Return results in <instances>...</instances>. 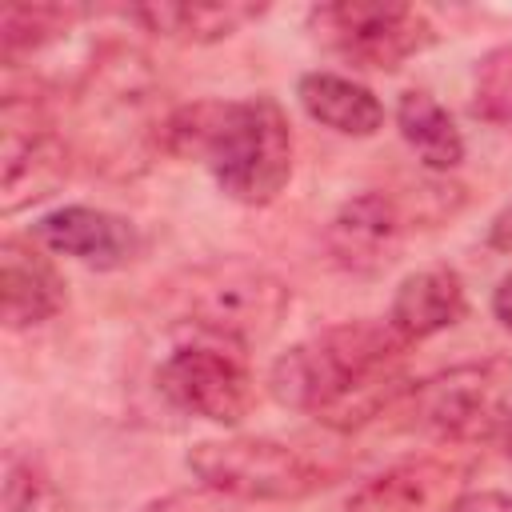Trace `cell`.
Masks as SVG:
<instances>
[{
    "label": "cell",
    "instance_id": "cell-16",
    "mask_svg": "<svg viewBox=\"0 0 512 512\" xmlns=\"http://www.w3.org/2000/svg\"><path fill=\"white\" fill-rule=\"evenodd\" d=\"M264 8L260 4H240V0H216V4H140L128 8L132 20H140L148 32L180 40V44H212L232 32H240L248 20H256Z\"/></svg>",
    "mask_w": 512,
    "mask_h": 512
},
{
    "label": "cell",
    "instance_id": "cell-9",
    "mask_svg": "<svg viewBox=\"0 0 512 512\" xmlns=\"http://www.w3.org/2000/svg\"><path fill=\"white\" fill-rule=\"evenodd\" d=\"M160 392L212 424H240L252 408V376L236 352L216 344H180L156 372Z\"/></svg>",
    "mask_w": 512,
    "mask_h": 512
},
{
    "label": "cell",
    "instance_id": "cell-13",
    "mask_svg": "<svg viewBox=\"0 0 512 512\" xmlns=\"http://www.w3.org/2000/svg\"><path fill=\"white\" fill-rule=\"evenodd\" d=\"M464 312H468V292H464L460 272L448 264H428L400 280L392 308H388V324L404 344H420L460 324Z\"/></svg>",
    "mask_w": 512,
    "mask_h": 512
},
{
    "label": "cell",
    "instance_id": "cell-20",
    "mask_svg": "<svg viewBox=\"0 0 512 512\" xmlns=\"http://www.w3.org/2000/svg\"><path fill=\"white\" fill-rule=\"evenodd\" d=\"M452 512H512V492H464Z\"/></svg>",
    "mask_w": 512,
    "mask_h": 512
},
{
    "label": "cell",
    "instance_id": "cell-5",
    "mask_svg": "<svg viewBox=\"0 0 512 512\" xmlns=\"http://www.w3.org/2000/svg\"><path fill=\"white\" fill-rule=\"evenodd\" d=\"M508 396H512V360L484 356L412 384L404 400L412 408V424L424 428L428 436L452 444H480L492 440L512 420Z\"/></svg>",
    "mask_w": 512,
    "mask_h": 512
},
{
    "label": "cell",
    "instance_id": "cell-17",
    "mask_svg": "<svg viewBox=\"0 0 512 512\" xmlns=\"http://www.w3.org/2000/svg\"><path fill=\"white\" fill-rule=\"evenodd\" d=\"M396 124H400V136L408 140V148L420 156L424 168L448 172L464 160V136H460L456 120L428 92H416V88L404 92L400 104H396Z\"/></svg>",
    "mask_w": 512,
    "mask_h": 512
},
{
    "label": "cell",
    "instance_id": "cell-10",
    "mask_svg": "<svg viewBox=\"0 0 512 512\" xmlns=\"http://www.w3.org/2000/svg\"><path fill=\"white\" fill-rule=\"evenodd\" d=\"M404 212L384 192H360L336 208L324 228L328 256L348 272H380L396 260L404 244Z\"/></svg>",
    "mask_w": 512,
    "mask_h": 512
},
{
    "label": "cell",
    "instance_id": "cell-21",
    "mask_svg": "<svg viewBox=\"0 0 512 512\" xmlns=\"http://www.w3.org/2000/svg\"><path fill=\"white\" fill-rule=\"evenodd\" d=\"M148 512H220V504H212L208 496H192V492H184V496H168V500L152 504Z\"/></svg>",
    "mask_w": 512,
    "mask_h": 512
},
{
    "label": "cell",
    "instance_id": "cell-22",
    "mask_svg": "<svg viewBox=\"0 0 512 512\" xmlns=\"http://www.w3.org/2000/svg\"><path fill=\"white\" fill-rule=\"evenodd\" d=\"M488 244H492L496 252H508V256H512V204L500 208L496 220L488 224Z\"/></svg>",
    "mask_w": 512,
    "mask_h": 512
},
{
    "label": "cell",
    "instance_id": "cell-7",
    "mask_svg": "<svg viewBox=\"0 0 512 512\" xmlns=\"http://www.w3.org/2000/svg\"><path fill=\"white\" fill-rule=\"evenodd\" d=\"M316 40H324L332 52L360 68L392 72L416 52H424L436 40L432 20L420 8L408 4H364V0H340L320 4L308 16Z\"/></svg>",
    "mask_w": 512,
    "mask_h": 512
},
{
    "label": "cell",
    "instance_id": "cell-4",
    "mask_svg": "<svg viewBox=\"0 0 512 512\" xmlns=\"http://www.w3.org/2000/svg\"><path fill=\"white\" fill-rule=\"evenodd\" d=\"M92 92L84 96V136L92 140V156L100 168L124 176L148 164L152 148H164V120L152 116V80L132 52L100 60L88 76Z\"/></svg>",
    "mask_w": 512,
    "mask_h": 512
},
{
    "label": "cell",
    "instance_id": "cell-15",
    "mask_svg": "<svg viewBox=\"0 0 512 512\" xmlns=\"http://www.w3.org/2000/svg\"><path fill=\"white\" fill-rule=\"evenodd\" d=\"M304 112L340 136H376L384 128V104L372 88L340 72H304L296 84Z\"/></svg>",
    "mask_w": 512,
    "mask_h": 512
},
{
    "label": "cell",
    "instance_id": "cell-18",
    "mask_svg": "<svg viewBox=\"0 0 512 512\" xmlns=\"http://www.w3.org/2000/svg\"><path fill=\"white\" fill-rule=\"evenodd\" d=\"M84 12L68 4H4L0 12V52L4 64H20L24 56L60 40Z\"/></svg>",
    "mask_w": 512,
    "mask_h": 512
},
{
    "label": "cell",
    "instance_id": "cell-3",
    "mask_svg": "<svg viewBox=\"0 0 512 512\" xmlns=\"http://www.w3.org/2000/svg\"><path fill=\"white\" fill-rule=\"evenodd\" d=\"M176 300H180V312L200 332L220 336L236 348L268 340L292 308L288 284L240 256H224L184 272Z\"/></svg>",
    "mask_w": 512,
    "mask_h": 512
},
{
    "label": "cell",
    "instance_id": "cell-6",
    "mask_svg": "<svg viewBox=\"0 0 512 512\" xmlns=\"http://www.w3.org/2000/svg\"><path fill=\"white\" fill-rule=\"evenodd\" d=\"M188 472L220 496L232 500H304L324 488V472L296 448L264 436H224L200 440L188 452Z\"/></svg>",
    "mask_w": 512,
    "mask_h": 512
},
{
    "label": "cell",
    "instance_id": "cell-19",
    "mask_svg": "<svg viewBox=\"0 0 512 512\" xmlns=\"http://www.w3.org/2000/svg\"><path fill=\"white\" fill-rule=\"evenodd\" d=\"M472 112L488 124H512V44H500L476 60Z\"/></svg>",
    "mask_w": 512,
    "mask_h": 512
},
{
    "label": "cell",
    "instance_id": "cell-12",
    "mask_svg": "<svg viewBox=\"0 0 512 512\" xmlns=\"http://www.w3.org/2000/svg\"><path fill=\"white\" fill-rule=\"evenodd\" d=\"M464 496V472L448 460L416 456L384 468L352 492L348 512H452Z\"/></svg>",
    "mask_w": 512,
    "mask_h": 512
},
{
    "label": "cell",
    "instance_id": "cell-8",
    "mask_svg": "<svg viewBox=\"0 0 512 512\" xmlns=\"http://www.w3.org/2000/svg\"><path fill=\"white\" fill-rule=\"evenodd\" d=\"M68 176V144L32 96H4L0 108V212L48 200Z\"/></svg>",
    "mask_w": 512,
    "mask_h": 512
},
{
    "label": "cell",
    "instance_id": "cell-1",
    "mask_svg": "<svg viewBox=\"0 0 512 512\" xmlns=\"http://www.w3.org/2000/svg\"><path fill=\"white\" fill-rule=\"evenodd\" d=\"M408 344L392 324L348 320L292 344L268 372V392L328 428H360L408 396L404 380Z\"/></svg>",
    "mask_w": 512,
    "mask_h": 512
},
{
    "label": "cell",
    "instance_id": "cell-11",
    "mask_svg": "<svg viewBox=\"0 0 512 512\" xmlns=\"http://www.w3.org/2000/svg\"><path fill=\"white\" fill-rule=\"evenodd\" d=\"M32 236L48 252L72 256V260L100 268V272L124 268L140 248V232L132 220L104 212V208H88V204H68V208L40 216L32 224Z\"/></svg>",
    "mask_w": 512,
    "mask_h": 512
},
{
    "label": "cell",
    "instance_id": "cell-23",
    "mask_svg": "<svg viewBox=\"0 0 512 512\" xmlns=\"http://www.w3.org/2000/svg\"><path fill=\"white\" fill-rule=\"evenodd\" d=\"M492 312H496V320L512 332V272L496 284V292H492Z\"/></svg>",
    "mask_w": 512,
    "mask_h": 512
},
{
    "label": "cell",
    "instance_id": "cell-24",
    "mask_svg": "<svg viewBox=\"0 0 512 512\" xmlns=\"http://www.w3.org/2000/svg\"><path fill=\"white\" fill-rule=\"evenodd\" d=\"M508 456H512V420H508Z\"/></svg>",
    "mask_w": 512,
    "mask_h": 512
},
{
    "label": "cell",
    "instance_id": "cell-14",
    "mask_svg": "<svg viewBox=\"0 0 512 512\" xmlns=\"http://www.w3.org/2000/svg\"><path fill=\"white\" fill-rule=\"evenodd\" d=\"M0 308L8 328H32L64 308V276L28 240L0 244Z\"/></svg>",
    "mask_w": 512,
    "mask_h": 512
},
{
    "label": "cell",
    "instance_id": "cell-2",
    "mask_svg": "<svg viewBox=\"0 0 512 512\" xmlns=\"http://www.w3.org/2000/svg\"><path fill=\"white\" fill-rule=\"evenodd\" d=\"M164 152L200 160L240 204H268L292 176V128L272 96L192 100L168 112Z\"/></svg>",
    "mask_w": 512,
    "mask_h": 512
}]
</instances>
